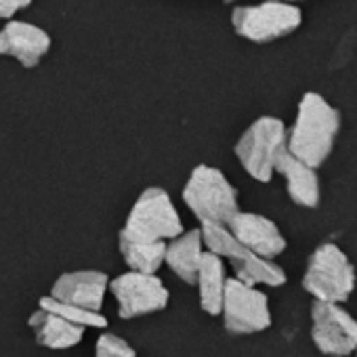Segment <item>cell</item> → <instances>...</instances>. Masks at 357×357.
<instances>
[{"mask_svg": "<svg viewBox=\"0 0 357 357\" xmlns=\"http://www.w3.org/2000/svg\"><path fill=\"white\" fill-rule=\"evenodd\" d=\"M355 357H357V349H355Z\"/></svg>", "mask_w": 357, "mask_h": 357, "instance_id": "cb8c5ba5", "label": "cell"}, {"mask_svg": "<svg viewBox=\"0 0 357 357\" xmlns=\"http://www.w3.org/2000/svg\"><path fill=\"white\" fill-rule=\"evenodd\" d=\"M107 286L109 280L103 271H72L57 278L49 296L59 303L99 313L105 301Z\"/></svg>", "mask_w": 357, "mask_h": 357, "instance_id": "7c38bea8", "label": "cell"}, {"mask_svg": "<svg viewBox=\"0 0 357 357\" xmlns=\"http://www.w3.org/2000/svg\"><path fill=\"white\" fill-rule=\"evenodd\" d=\"M95 357H137V351L124 338L105 332L97 338Z\"/></svg>", "mask_w": 357, "mask_h": 357, "instance_id": "ffe728a7", "label": "cell"}, {"mask_svg": "<svg viewBox=\"0 0 357 357\" xmlns=\"http://www.w3.org/2000/svg\"><path fill=\"white\" fill-rule=\"evenodd\" d=\"M51 45V36L28 22H9L0 30V55L17 59L24 68H36Z\"/></svg>", "mask_w": 357, "mask_h": 357, "instance_id": "4fadbf2b", "label": "cell"}, {"mask_svg": "<svg viewBox=\"0 0 357 357\" xmlns=\"http://www.w3.org/2000/svg\"><path fill=\"white\" fill-rule=\"evenodd\" d=\"M303 288L319 303L340 305L355 290V267L340 246L319 244L307 261Z\"/></svg>", "mask_w": 357, "mask_h": 357, "instance_id": "277c9868", "label": "cell"}, {"mask_svg": "<svg viewBox=\"0 0 357 357\" xmlns=\"http://www.w3.org/2000/svg\"><path fill=\"white\" fill-rule=\"evenodd\" d=\"M269 3H282V5H294V3H301V0H269Z\"/></svg>", "mask_w": 357, "mask_h": 357, "instance_id": "7402d4cb", "label": "cell"}, {"mask_svg": "<svg viewBox=\"0 0 357 357\" xmlns=\"http://www.w3.org/2000/svg\"><path fill=\"white\" fill-rule=\"evenodd\" d=\"M183 202L202 225H227L240 213L238 190L215 166L200 164L183 188Z\"/></svg>", "mask_w": 357, "mask_h": 357, "instance_id": "7a4b0ae2", "label": "cell"}, {"mask_svg": "<svg viewBox=\"0 0 357 357\" xmlns=\"http://www.w3.org/2000/svg\"><path fill=\"white\" fill-rule=\"evenodd\" d=\"M223 324L231 334H255L271 326L269 298L265 292L229 278L223 294Z\"/></svg>", "mask_w": 357, "mask_h": 357, "instance_id": "ba28073f", "label": "cell"}, {"mask_svg": "<svg viewBox=\"0 0 357 357\" xmlns=\"http://www.w3.org/2000/svg\"><path fill=\"white\" fill-rule=\"evenodd\" d=\"M231 26L238 36L257 45H267L294 34L303 26V13L296 5L263 0L261 5L238 7L231 13Z\"/></svg>", "mask_w": 357, "mask_h": 357, "instance_id": "52a82bcc", "label": "cell"}, {"mask_svg": "<svg viewBox=\"0 0 357 357\" xmlns=\"http://www.w3.org/2000/svg\"><path fill=\"white\" fill-rule=\"evenodd\" d=\"M202 244H206L208 252L217 255L219 259H229L236 271V280H240L246 286H284L286 284V271L267 259L257 257L248 248H244L225 225H202Z\"/></svg>", "mask_w": 357, "mask_h": 357, "instance_id": "8992f818", "label": "cell"}, {"mask_svg": "<svg viewBox=\"0 0 357 357\" xmlns=\"http://www.w3.org/2000/svg\"><path fill=\"white\" fill-rule=\"evenodd\" d=\"M202 234L200 229H192V231H183L178 238L170 240V244H166V255H164V263L170 267V271L188 284H196V275H198V267L202 261Z\"/></svg>", "mask_w": 357, "mask_h": 357, "instance_id": "9a60e30c", "label": "cell"}, {"mask_svg": "<svg viewBox=\"0 0 357 357\" xmlns=\"http://www.w3.org/2000/svg\"><path fill=\"white\" fill-rule=\"evenodd\" d=\"M288 128L275 116L257 118L236 143V155L244 170L261 183H269L280 155L288 149Z\"/></svg>", "mask_w": 357, "mask_h": 357, "instance_id": "5b68a950", "label": "cell"}, {"mask_svg": "<svg viewBox=\"0 0 357 357\" xmlns=\"http://www.w3.org/2000/svg\"><path fill=\"white\" fill-rule=\"evenodd\" d=\"M275 172H280L286 178V192L294 204H298L303 208L319 206L321 190H319V176H317L315 168L296 160L286 149L275 164Z\"/></svg>", "mask_w": 357, "mask_h": 357, "instance_id": "5bb4252c", "label": "cell"}, {"mask_svg": "<svg viewBox=\"0 0 357 357\" xmlns=\"http://www.w3.org/2000/svg\"><path fill=\"white\" fill-rule=\"evenodd\" d=\"M196 284H198V292H200L202 311H206L208 315H221L227 278H225V265L217 255H213V252L202 255Z\"/></svg>", "mask_w": 357, "mask_h": 357, "instance_id": "e0dca14e", "label": "cell"}, {"mask_svg": "<svg viewBox=\"0 0 357 357\" xmlns=\"http://www.w3.org/2000/svg\"><path fill=\"white\" fill-rule=\"evenodd\" d=\"M118 303V315L122 319H132L166 309L170 294L164 282L155 273L128 271L114 278L107 286Z\"/></svg>", "mask_w": 357, "mask_h": 357, "instance_id": "9c48e42d", "label": "cell"}, {"mask_svg": "<svg viewBox=\"0 0 357 357\" xmlns=\"http://www.w3.org/2000/svg\"><path fill=\"white\" fill-rule=\"evenodd\" d=\"M225 3H227V5H231V3H238V0H225Z\"/></svg>", "mask_w": 357, "mask_h": 357, "instance_id": "603a6c76", "label": "cell"}, {"mask_svg": "<svg viewBox=\"0 0 357 357\" xmlns=\"http://www.w3.org/2000/svg\"><path fill=\"white\" fill-rule=\"evenodd\" d=\"M28 324L34 330L36 342L47 349H57V351L70 349V347H76L84 336V328L74 326V324L61 319L59 315L43 311V309L32 313Z\"/></svg>", "mask_w": 357, "mask_h": 357, "instance_id": "2e32d148", "label": "cell"}, {"mask_svg": "<svg viewBox=\"0 0 357 357\" xmlns=\"http://www.w3.org/2000/svg\"><path fill=\"white\" fill-rule=\"evenodd\" d=\"M32 5V0H0V20H9L17 11Z\"/></svg>", "mask_w": 357, "mask_h": 357, "instance_id": "44dd1931", "label": "cell"}, {"mask_svg": "<svg viewBox=\"0 0 357 357\" xmlns=\"http://www.w3.org/2000/svg\"><path fill=\"white\" fill-rule=\"evenodd\" d=\"M118 248H120L124 263L137 273H155L162 267L164 255H166V242L139 244V242L118 240Z\"/></svg>", "mask_w": 357, "mask_h": 357, "instance_id": "ac0fdd59", "label": "cell"}, {"mask_svg": "<svg viewBox=\"0 0 357 357\" xmlns=\"http://www.w3.org/2000/svg\"><path fill=\"white\" fill-rule=\"evenodd\" d=\"M183 234V223L170 196L162 188H147L132 204L124 227L118 234L122 242L158 244Z\"/></svg>", "mask_w": 357, "mask_h": 357, "instance_id": "3957f363", "label": "cell"}, {"mask_svg": "<svg viewBox=\"0 0 357 357\" xmlns=\"http://www.w3.org/2000/svg\"><path fill=\"white\" fill-rule=\"evenodd\" d=\"M38 309L55 313L61 319H66V321H70L74 326H80V328H107V317L105 315L93 313V311H86V309H80V307H74V305L59 303V301H55L51 296H43L38 301Z\"/></svg>", "mask_w": 357, "mask_h": 357, "instance_id": "d6986e66", "label": "cell"}, {"mask_svg": "<svg viewBox=\"0 0 357 357\" xmlns=\"http://www.w3.org/2000/svg\"><path fill=\"white\" fill-rule=\"evenodd\" d=\"M229 234L250 252L261 259L273 261L286 250V238L278 225L257 213H238L227 225Z\"/></svg>", "mask_w": 357, "mask_h": 357, "instance_id": "8fae6325", "label": "cell"}, {"mask_svg": "<svg viewBox=\"0 0 357 357\" xmlns=\"http://www.w3.org/2000/svg\"><path fill=\"white\" fill-rule=\"evenodd\" d=\"M313 344L328 357H347L357 349V319L336 303L315 301L311 307Z\"/></svg>", "mask_w": 357, "mask_h": 357, "instance_id": "30bf717a", "label": "cell"}, {"mask_svg": "<svg viewBox=\"0 0 357 357\" xmlns=\"http://www.w3.org/2000/svg\"><path fill=\"white\" fill-rule=\"evenodd\" d=\"M340 122V112L319 93H305L288 130V153L311 168H319L334 149Z\"/></svg>", "mask_w": 357, "mask_h": 357, "instance_id": "6da1fadb", "label": "cell"}]
</instances>
